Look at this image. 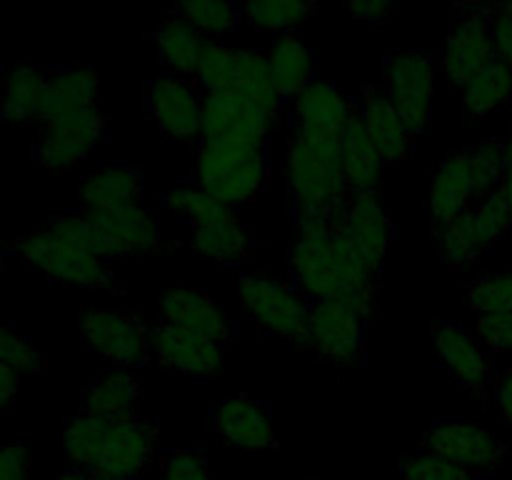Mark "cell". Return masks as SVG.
Masks as SVG:
<instances>
[{
    "label": "cell",
    "mask_w": 512,
    "mask_h": 480,
    "mask_svg": "<svg viewBox=\"0 0 512 480\" xmlns=\"http://www.w3.org/2000/svg\"><path fill=\"white\" fill-rule=\"evenodd\" d=\"M512 95V68L500 63L498 58L465 85L463 105L468 115L473 118H483V115L493 113Z\"/></svg>",
    "instance_id": "836d02e7"
},
{
    "label": "cell",
    "mask_w": 512,
    "mask_h": 480,
    "mask_svg": "<svg viewBox=\"0 0 512 480\" xmlns=\"http://www.w3.org/2000/svg\"><path fill=\"white\" fill-rule=\"evenodd\" d=\"M423 450L460 465L468 473L498 468L508 455V445L473 420H445L433 425L423 438Z\"/></svg>",
    "instance_id": "8fae6325"
},
{
    "label": "cell",
    "mask_w": 512,
    "mask_h": 480,
    "mask_svg": "<svg viewBox=\"0 0 512 480\" xmlns=\"http://www.w3.org/2000/svg\"><path fill=\"white\" fill-rule=\"evenodd\" d=\"M435 60L425 50H395L385 63V98L413 138L430 128L433 118Z\"/></svg>",
    "instance_id": "8992f818"
},
{
    "label": "cell",
    "mask_w": 512,
    "mask_h": 480,
    "mask_svg": "<svg viewBox=\"0 0 512 480\" xmlns=\"http://www.w3.org/2000/svg\"><path fill=\"white\" fill-rule=\"evenodd\" d=\"M348 10L353 18L365 20V23H383L390 15L398 13V5L388 0H350Z\"/></svg>",
    "instance_id": "f6af8a7d"
},
{
    "label": "cell",
    "mask_w": 512,
    "mask_h": 480,
    "mask_svg": "<svg viewBox=\"0 0 512 480\" xmlns=\"http://www.w3.org/2000/svg\"><path fill=\"white\" fill-rule=\"evenodd\" d=\"M45 80H48V73L35 65H18L10 70L3 80L0 115L13 125H23L38 118Z\"/></svg>",
    "instance_id": "4dcf8cb0"
},
{
    "label": "cell",
    "mask_w": 512,
    "mask_h": 480,
    "mask_svg": "<svg viewBox=\"0 0 512 480\" xmlns=\"http://www.w3.org/2000/svg\"><path fill=\"white\" fill-rule=\"evenodd\" d=\"M158 425L140 415L110 418L103 453L90 475L95 480H133L153 455Z\"/></svg>",
    "instance_id": "5bb4252c"
},
{
    "label": "cell",
    "mask_w": 512,
    "mask_h": 480,
    "mask_svg": "<svg viewBox=\"0 0 512 480\" xmlns=\"http://www.w3.org/2000/svg\"><path fill=\"white\" fill-rule=\"evenodd\" d=\"M213 425L230 445L245 450L275 448L273 420L265 405L238 395L233 400H225L213 415Z\"/></svg>",
    "instance_id": "d4e9b609"
},
{
    "label": "cell",
    "mask_w": 512,
    "mask_h": 480,
    "mask_svg": "<svg viewBox=\"0 0 512 480\" xmlns=\"http://www.w3.org/2000/svg\"><path fill=\"white\" fill-rule=\"evenodd\" d=\"M495 403H498L500 418L512 428V368L503 370L495 385Z\"/></svg>",
    "instance_id": "bcb514c9"
},
{
    "label": "cell",
    "mask_w": 512,
    "mask_h": 480,
    "mask_svg": "<svg viewBox=\"0 0 512 480\" xmlns=\"http://www.w3.org/2000/svg\"><path fill=\"white\" fill-rule=\"evenodd\" d=\"M473 198H480V195L468 153L445 160L430 180V213H433L435 228L453 223L473 205Z\"/></svg>",
    "instance_id": "603a6c76"
},
{
    "label": "cell",
    "mask_w": 512,
    "mask_h": 480,
    "mask_svg": "<svg viewBox=\"0 0 512 480\" xmlns=\"http://www.w3.org/2000/svg\"><path fill=\"white\" fill-rule=\"evenodd\" d=\"M160 315H163V323L203 335L218 345L233 343L235 338L233 323L225 318L215 300L200 288L165 290L163 298H160Z\"/></svg>",
    "instance_id": "d6986e66"
},
{
    "label": "cell",
    "mask_w": 512,
    "mask_h": 480,
    "mask_svg": "<svg viewBox=\"0 0 512 480\" xmlns=\"http://www.w3.org/2000/svg\"><path fill=\"white\" fill-rule=\"evenodd\" d=\"M468 300L480 315L512 313V270L475 280L468 288Z\"/></svg>",
    "instance_id": "74e56055"
},
{
    "label": "cell",
    "mask_w": 512,
    "mask_h": 480,
    "mask_svg": "<svg viewBox=\"0 0 512 480\" xmlns=\"http://www.w3.org/2000/svg\"><path fill=\"white\" fill-rule=\"evenodd\" d=\"M238 53L240 50L228 48L223 43L205 40L195 80H200L208 90H230L235 85V75H238Z\"/></svg>",
    "instance_id": "8d00e7d4"
},
{
    "label": "cell",
    "mask_w": 512,
    "mask_h": 480,
    "mask_svg": "<svg viewBox=\"0 0 512 480\" xmlns=\"http://www.w3.org/2000/svg\"><path fill=\"white\" fill-rule=\"evenodd\" d=\"M33 455L25 443H10L0 448V480H30Z\"/></svg>",
    "instance_id": "7bdbcfd3"
},
{
    "label": "cell",
    "mask_w": 512,
    "mask_h": 480,
    "mask_svg": "<svg viewBox=\"0 0 512 480\" xmlns=\"http://www.w3.org/2000/svg\"><path fill=\"white\" fill-rule=\"evenodd\" d=\"M503 158H505V168H503V180H500L498 193L503 195V200L508 203L510 215H512V128L508 138L503 140Z\"/></svg>",
    "instance_id": "7dc6e473"
},
{
    "label": "cell",
    "mask_w": 512,
    "mask_h": 480,
    "mask_svg": "<svg viewBox=\"0 0 512 480\" xmlns=\"http://www.w3.org/2000/svg\"><path fill=\"white\" fill-rule=\"evenodd\" d=\"M363 315L343 300L310 305L308 335L300 348L315 350L338 365H360L365 358Z\"/></svg>",
    "instance_id": "30bf717a"
},
{
    "label": "cell",
    "mask_w": 512,
    "mask_h": 480,
    "mask_svg": "<svg viewBox=\"0 0 512 480\" xmlns=\"http://www.w3.org/2000/svg\"><path fill=\"white\" fill-rule=\"evenodd\" d=\"M165 205L193 223V243L200 253L220 263H240L250 258V235L240 215L230 205L205 193L200 185H175L165 195Z\"/></svg>",
    "instance_id": "3957f363"
},
{
    "label": "cell",
    "mask_w": 512,
    "mask_h": 480,
    "mask_svg": "<svg viewBox=\"0 0 512 480\" xmlns=\"http://www.w3.org/2000/svg\"><path fill=\"white\" fill-rule=\"evenodd\" d=\"M508 230H512L510 208L503 195L495 190L470 205L453 223L435 228V238H438L443 263L450 270H468Z\"/></svg>",
    "instance_id": "5b68a950"
},
{
    "label": "cell",
    "mask_w": 512,
    "mask_h": 480,
    "mask_svg": "<svg viewBox=\"0 0 512 480\" xmlns=\"http://www.w3.org/2000/svg\"><path fill=\"white\" fill-rule=\"evenodd\" d=\"M55 480H95V478L88 473V470L73 468V470H65V473H60Z\"/></svg>",
    "instance_id": "681fc988"
},
{
    "label": "cell",
    "mask_w": 512,
    "mask_h": 480,
    "mask_svg": "<svg viewBox=\"0 0 512 480\" xmlns=\"http://www.w3.org/2000/svg\"><path fill=\"white\" fill-rule=\"evenodd\" d=\"M150 345L158 353L160 363L190 378H210L223 365V345L168 323H158L150 330Z\"/></svg>",
    "instance_id": "ffe728a7"
},
{
    "label": "cell",
    "mask_w": 512,
    "mask_h": 480,
    "mask_svg": "<svg viewBox=\"0 0 512 480\" xmlns=\"http://www.w3.org/2000/svg\"><path fill=\"white\" fill-rule=\"evenodd\" d=\"M200 188L225 205L253 200L268 180L265 143L248 140H203L195 163Z\"/></svg>",
    "instance_id": "7a4b0ae2"
},
{
    "label": "cell",
    "mask_w": 512,
    "mask_h": 480,
    "mask_svg": "<svg viewBox=\"0 0 512 480\" xmlns=\"http://www.w3.org/2000/svg\"><path fill=\"white\" fill-rule=\"evenodd\" d=\"M3 265H5V255H3V248H0V275H3Z\"/></svg>",
    "instance_id": "816d5d0a"
},
{
    "label": "cell",
    "mask_w": 512,
    "mask_h": 480,
    "mask_svg": "<svg viewBox=\"0 0 512 480\" xmlns=\"http://www.w3.org/2000/svg\"><path fill=\"white\" fill-rule=\"evenodd\" d=\"M358 113L385 165H395L408 158L415 138L408 133L390 100L383 93H378L373 85H363Z\"/></svg>",
    "instance_id": "7402d4cb"
},
{
    "label": "cell",
    "mask_w": 512,
    "mask_h": 480,
    "mask_svg": "<svg viewBox=\"0 0 512 480\" xmlns=\"http://www.w3.org/2000/svg\"><path fill=\"white\" fill-rule=\"evenodd\" d=\"M140 388L135 378L125 370L115 368L100 375L83 393V413L93 418H123L133 415V405L138 400Z\"/></svg>",
    "instance_id": "1f68e13d"
},
{
    "label": "cell",
    "mask_w": 512,
    "mask_h": 480,
    "mask_svg": "<svg viewBox=\"0 0 512 480\" xmlns=\"http://www.w3.org/2000/svg\"><path fill=\"white\" fill-rule=\"evenodd\" d=\"M95 233L103 240V258H123V255H145L160 248V225L155 215L143 205H123V208H83Z\"/></svg>",
    "instance_id": "9a60e30c"
},
{
    "label": "cell",
    "mask_w": 512,
    "mask_h": 480,
    "mask_svg": "<svg viewBox=\"0 0 512 480\" xmlns=\"http://www.w3.org/2000/svg\"><path fill=\"white\" fill-rule=\"evenodd\" d=\"M495 60L493 30H490V13L470 8L450 28L448 45H445L443 70L453 85H468L478 78Z\"/></svg>",
    "instance_id": "e0dca14e"
},
{
    "label": "cell",
    "mask_w": 512,
    "mask_h": 480,
    "mask_svg": "<svg viewBox=\"0 0 512 480\" xmlns=\"http://www.w3.org/2000/svg\"><path fill=\"white\" fill-rule=\"evenodd\" d=\"M98 100V75L90 68H60L50 70L45 80L43 100L38 118L43 123L78 110L95 108Z\"/></svg>",
    "instance_id": "4316f807"
},
{
    "label": "cell",
    "mask_w": 512,
    "mask_h": 480,
    "mask_svg": "<svg viewBox=\"0 0 512 480\" xmlns=\"http://www.w3.org/2000/svg\"><path fill=\"white\" fill-rule=\"evenodd\" d=\"M315 8H318L315 3H300V0H253L240 5L243 18L253 28L270 30V33H283L305 23Z\"/></svg>",
    "instance_id": "e575fe53"
},
{
    "label": "cell",
    "mask_w": 512,
    "mask_h": 480,
    "mask_svg": "<svg viewBox=\"0 0 512 480\" xmlns=\"http://www.w3.org/2000/svg\"><path fill=\"white\" fill-rule=\"evenodd\" d=\"M240 305L268 333L280 335L300 348L308 335L310 305L285 283L265 275H245L240 283Z\"/></svg>",
    "instance_id": "ba28073f"
},
{
    "label": "cell",
    "mask_w": 512,
    "mask_h": 480,
    "mask_svg": "<svg viewBox=\"0 0 512 480\" xmlns=\"http://www.w3.org/2000/svg\"><path fill=\"white\" fill-rule=\"evenodd\" d=\"M15 393H18V373L8 365H0V413L13 403Z\"/></svg>",
    "instance_id": "c3c4849f"
},
{
    "label": "cell",
    "mask_w": 512,
    "mask_h": 480,
    "mask_svg": "<svg viewBox=\"0 0 512 480\" xmlns=\"http://www.w3.org/2000/svg\"><path fill=\"white\" fill-rule=\"evenodd\" d=\"M478 338L495 353L512 350V313L480 315Z\"/></svg>",
    "instance_id": "b9f144b4"
},
{
    "label": "cell",
    "mask_w": 512,
    "mask_h": 480,
    "mask_svg": "<svg viewBox=\"0 0 512 480\" xmlns=\"http://www.w3.org/2000/svg\"><path fill=\"white\" fill-rule=\"evenodd\" d=\"M500 8H503L505 13H510V15H512V3H500Z\"/></svg>",
    "instance_id": "f907efd6"
},
{
    "label": "cell",
    "mask_w": 512,
    "mask_h": 480,
    "mask_svg": "<svg viewBox=\"0 0 512 480\" xmlns=\"http://www.w3.org/2000/svg\"><path fill=\"white\" fill-rule=\"evenodd\" d=\"M403 480H473V473L438 455L418 453L405 460Z\"/></svg>",
    "instance_id": "ab89813d"
},
{
    "label": "cell",
    "mask_w": 512,
    "mask_h": 480,
    "mask_svg": "<svg viewBox=\"0 0 512 480\" xmlns=\"http://www.w3.org/2000/svg\"><path fill=\"white\" fill-rule=\"evenodd\" d=\"M340 165H343L345 185L353 195L378 193L383 183V158L370 140L360 113L355 110L345 128L343 145H340Z\"/></svg>",
    "instance_id": "484cf974"
},
{
    "label": "cell",
    "mask_w": 512,
    "mask_h": 480,
    "mask_svg": "<svg viewBox=\"0 0 512 480\" xmlns=\"http://www.w3.org/2000/svg\"><path fill=\"white\" fill-rule=\"evenodd\" d=\"M178 13L198 30L200 35H225L233 33L243 20L240 5L228 0H190L180 3Z\"/></svg>",
    "instance_id": "d590c367"
},
{
    "label": "cell",
    "mask_w": 512,
    "mask_h": 480,
    "mask_svg": "<svg viewBox=\"0 0 512 480\" xmlns=\"http://www.w3.org/2000/svg\"><path fill=\"white\" fill-rule=\"evenodd\" d=\"M433 343L438 350L440 360L445 368L450 370L455 380L463 388L470 390H485L490 383V368L485 360L483 350L475 343L473 335L465 328L453 323L435 325L433 330Z\"/></svg>",
    "instance_id": "cb8c5ba5"
},
{
    "label": "cell",
    "mask_w": 512,
    "mask_h": 480,
    "mask_svg": "<svg viewBox=\"0 0 512 480\" xmlns=\"http://www.w3.org/2000/svg\"><path fill=\"white\" fill-rule=\"evenodd\" d=\"M358 105L333 83L313 80L295 95V128L300 135L320 143H343L345 128Z\"/></svg>",
    "instance_id": "ac0fdd59"
},
{
    "label": "cell",
    "mask_w": 512,
    "mask_h": 480,
    "mask_svg": "<svg viewBox=\"0 0 512 480\" xmlns=\"http://www.w3.org/2000/svg\"><path fill=\"white\" fill-rule=\"evenodd\" d=\"M105 133V115L95 108L78 110L43 123V135L35 145V160L45 170H68L88 158Z\"/></svg>",
    "instance_id": "4fadbf2b"
},
{
    "label": "cell",
    "mask_w": 512,
    "mask_h": 480,
    "mask_svg": "<svg viewBox=\"0 0 512 480\" xmlns=\"http://www.w3.org/2000/svg\"><path fill=\"white\" fill-rule=\"evenodd\" d=\"M268 63L280 98L298 95L313 83V53L295 33H283L275 40Z\"/></svg>",
    "instance_id": "f1b7e54d"
},
{
    "label": "cell",
    "mask_w": 512,
    "mask_h": 480,
    "mask_svg": "<svg viewBox=\"0 0 512 480\" xmlns=\"http://www.w3.org/2000/svg\"><path fill=\"white\" fill-rule=\"evenodd\" d=\"M290 270L303 295L320 300H343L355 308L350 288L340 275L328 215H298V240L290 248ZM358 310V308H355Z\"/></svg>",
    "instance_id": "277c9868"
},
{
    "label": "cell",
    "mask_w": 512,
    "mask_h": 480,
    "mask_svg": "<svg viewBox=\"0 0 512 480\" xmlns=\"http://www.w3.org/2000/svg\"><path fill=\"white\" fill-rule=\"evenodd\" d=\"M335 225L350 238V243L358 248L368 268L380 275V268L388 255L390 240H393V223L383 210L378 193L350 195L343 208L330 215Z\"/></svg>",
    "instance_id": "2e32d148"
},
{
    "label": "cell",
    "mask_w": 512,
    "mask_h": 480,
    "mask_svg": "<svg viewBox=\"0 0 512 480\" xmlns=\"http://www.w3.org/2000/svg\"><path fill=\"white\" fill-rule=\"evenodd\" d=\"M340 145L320 143L290 133L288 145V183L295 198V215H333L343 208L353 193L345 185L340 165Z\"/></svg>",
    "instance_id": "6da1fadb"
},
{
    "label": "cell",
    "mask_w": 512,
    "mask_h": 480,
    "mask_svg": "<svg viewBox=\"0 0 512 480\" xmlns=\"http://www.w3.org/2000/svg\"><path fill=\"white\" fill-rule=\"evenodd\" d=\"M143 178L128 165H108L95 170L83 183V208H123L140 205Z\"/></svg>",
    "instance_id": "83f0119b"
},
{
    "label": "cell",
    "mask_w": 512,
    "mask_h": 480,
    "mask_svg": "<svg viewBox=\"0 0 512 480\" xmlns=\"http://www.w3.org/2000/svg\"><path fill=\"white\" fill-rule=\"evenodd\" d=\"M110 418H93V415H75L65 423L63 445L70 463L80 470H93L103 453L105 438H108Z\"/></svg>",
    "instance_id": "d6a6232c"
},
{
    "label": "cell",
    "mask_w": 512,
    "mask_h": 480,
    "mask_svg": "<svg viewBox=\"0 0 512 480\" xmlns=\"http://www.w3.org/2000/svg\"><path fill=\"white\" fill-rule=\"evenodd\" d=\"M490 30H493L495 58L512 68V15L505 13L500 5L490 10Z\"/></svg>",
    "instance_id": "ee69618b"
},
{
    "label": "cell",
    "mask_w": 512,
    "mask_h": 480,
    "mask_svg": "<svg viewBox=\"0 0 512 480\" xmlns=\"http://www.w3.org/2000/svg\"><path fill=\"white\" fill-rule=\"evenodd\" d=\"M80 333L93 353L103 355L120 370L148 363L150 338L135 318L108 308L80 310Z\"/></svg>",
    "instance_id": "7c38bea8"
},
{
    "label": "cell",
    "mask_w": 512,
    "mask_h": 480,
    "mask_svg": "<svg viewBox=\"0 0 512 480\" xmlns=\"http://www.w3.org/2000/svg\"><path fill=\"white\" fill-rule=\"evenodd\" d=\"M15 250L25 263L43 270L48 278L60 280V283L85 285V288H108L110 285L108 260L68 243L48 228L20 235L15 240Z\"/></svg>",
    "instance_id": "52a82bcc"
},
{
    "label": "cell",
    "mask_w": 512,
    "mask_h": 480,
    "mask_svg": "<svg viewBox=\"0 0 512 480\" xmlns=\"http://www.w3.org/2000/svg\"><path fill=\"white\" fill-rule=\"evenodd\" d=\"M163 480H213L200 450H168L160 458Z\"/></svg>",
    "instance_id": "60d3db41"
},
{
    "label": "cell",
    "mask_w": 512,
    "mask_h": 480,
    "mask_svg": "<svg viewBox=\"0 0 512 480\" xmlns=\"http://www.w3.org/2000/svg\"><path fill=\"white\" fill-rule=\"evenodd\" d=\"M0 365H8L15 373H40L45 370V358L18 330L0 325Z\"/></svg>",
    "instance_id": "f35d334b"
},
{
    "label": "cell",
    "mask_w": 512,
    "mask_h": 480,
    "mask_svg": "<svg viewBox=\"0 0 512 480\" xmlns=\"http://www.w3.org/2000/svg\"><path fill=\"white\" fill-rule=\"evenodd\" d=\"M278 113L263 108L238 90H208L200 100V140H248L265 143Z\"/></svg>",
    "instance_id": "9c48e42d"
},
{
    "label": "cell",
    "mask_w": 512,
    "mask_h": 480,
    "mask_svg": "<svg viewBox=\"0 0 512 480\" xmlns=\"http://www.w3.org/2000/svg\"><path fill=\"white\" fill-rule=\"evenodd\" d=\"M145 103L150 115L158 120L160 130L173 140H193L200 135V100L185 80H153L148 85Z\"/></svg>",
    "instance_id": "44dd1931"
},
{
    "label": "cell",
    "mask_w": 512,
    "mask_h": 480,
    "mask_svg": "<svg viewBox=\"0 0 512 480\" xmlns=\"http://www.w3.org/2000/svg\"><path fill=\"white\" fill-rule=\"evenodd\" d=\"M155 43H158L160 53L173 65L180 75L185 78H195L198 75L200 53H203V35L178 13V8L168 10L163 15L158 33H155Z\"/></svg>",
    "instance_id": "f546056e"
}]
</instances>
